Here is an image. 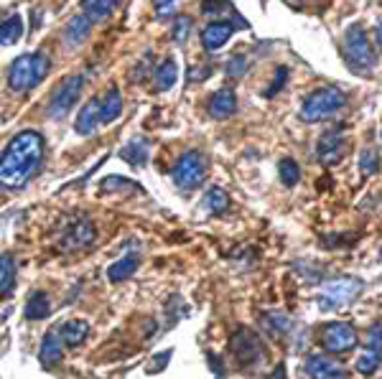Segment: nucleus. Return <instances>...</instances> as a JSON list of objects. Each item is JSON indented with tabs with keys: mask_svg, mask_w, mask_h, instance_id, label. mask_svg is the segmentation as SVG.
<instances>
[{
	"mask_svg": "<svg viewBox=\"0 0 382 379\" xmlns=\"http://www.w3.org/2000/svg\"><path fill=\"white\" fill-rule=\"evenodd\" d=\"M44 138L36 130H20L11 138L3 155H0V188L18 191L34 179L44 160Z\"/></svg>",
	"mask_w": 382,
	"mask_h": 379,
	"instance_id": "obj_1",
	"label": "nucleus"
},
{
	"mask_svg": "<svg viewBox=\"0 0 382 379\" xmlns=\"http://www.w3.org/2000/svg\"><path fill=\"white\" fill-rule=\"evenodd\" d=\"M347 105V94L336 86H321L311 92L301 105V120L303 122H321L326 117H334L342 107Z\"/></svg>",
	"mask_w": 382,
	"mask_h": 379,
	"instance_id": "obj_2",
	"label": "nucleus"
},
{
	"mask_svg": "<svg viewBox=\"0 0 382 379\" xmlns=\"http://www.w3.org/2000/svg\"><path fill=\"white\" fill-rule=\"evenodd\" d=\"M344 59L357 74H369L377 67V51L369 44L362 26H349L344 34Z\"/></svg>",
	"mask_w": 382,
	"mask_h": 379,
	"instance_id": "obj_3",
	"label": "nucleus"
},
{
	"mask_svg": "<svg viewBox=\"0 0 382 379\" xmlns=\"http://www.w3.org/2000/svg\"><path fill=\"white\" fill-rule=\"evenodd\" d=\"M364 290V283L359 278H336L329 280L319 295V308L321 311H336V308L352 306Z\"/></svg>",
	"mask_w": 382,
	"mask_h": 379,
	"instance_id": "obj_4",
	"label": "nucleus"
},
{
	"mask_svg": "<svg viewBox=\"0 0 382 379\" xmlns=\"http://www.w3.org/2000/svg\"><path fill=\"white\" fill-rule=\"evenodd\" d=\"M82 86H84V77H82V74H69V77H64V79L54 86L51 97H49V117H54V120L67 117L74 110V105H77V100H79Z\"/></svg>",
	"mask_w": 382,
	"mask_h": 379,
	"instance_id": "obj_5",
	"label": "nucleus"
},
{
	"mask_svg": "<svg viewBox=\"0 0 382 379\" xmlns=\"http://www.w3.org/2000/svg\"><path fill=\"white\" fill-rule=\"evenodd\" d=\"M171 179L182 191H191V188L201 186L207 179V158L199 150H189L171 168Z\"/></svg>",
	"mask_w": 382,
	"mask_h": 379,
	"instance_id": "obj_6",
	"label": "nucleus"
},
{
	"mask_svg": "<svg viewBox=\"0 0 382 379\" xmlns=\"http://www.w3.org/2000/svg\"><path fill=\"white\" fill-rule=\"evenodd\" d=\"M229 346H232V354H235V359L240 361V366H255L265 359L262 339L255 331H250V328H237L232 341H229Z\"/></svg>",
	"mask_w": 382,
	"mask_h": 379,
	"instance_id": "obj_7",
	"label": "nucleus"
},
{
	"mask_svg": "<svg viewBox=\"0 0 382 379\" xmlns=\"http://www.w3.org/2000/svg\"><path fill=\"white\" fill-rule=\"evenodd\" d=\"M321 344L329 354H347L357 346V331L344 321H331L321 331Z\"/></svg>",
	"mask_w": 382,
	"mask_h": 379,
	"instance_id": "obj_8",
	"label": "nucleus"
},
{
	"mask_svg": "<svg viewBox=\"0 0 382 379\" xmlns=\"http://www.w3.org/2000/svg\"><path fill=\"white\" fill-rule=\"evenodd\" d=\"M39 84L36 79V72H34V53H23L18 59L11 64L8 69V86L13 89L15 94H23L28 89H34Z\"/></svg>",
	"mask_w": 382,
	"mask_h": 379,
	"instance_id": "obj_9",
	"label": "nucleus"
},
{
	"mask_svg": "<svg viewBox=\"0 0 382 379\" xmlns=\"http://www.w3.org/2000/svg\"><path fill=\"white\" fill-rule=\"evenodd\" d=\"M344 150H347V138H344V127H331L326 133L319 138V148H316V153H319V160H321V166H336L339 160L344 158Z\"/></svg>",
	"mask_w": 382,
	"mask_h": 379,
	"instance_id": "obj_10",
	"label": "nucleus"
},
{
	"mask_svg": "<svg viewBox=\"0 0 382 379\" xmlns=\"http://www.w3.org/2000/svg\"><path fill=\"white\" fill-rule=\"evenodd\" d=\"M380 364H382V326H380V323H375V326H372V331H369V336H367L364 354L357 359L355 369L367 377V374L375 372Z\"/></svg>",
	"mask_w": 382,
	"mask_h": 379,
	"instance_id": "obj_11",
	"label": "nucleus"
},
{
	"mask_svg": "<svg viewBox=\"0 0 382 379\" xmlns=\"http://www.w3.org/2000/svg\"><path fill=\"white\" fill-rule=\"evenodd\" d=\"M94 240H97V229H94V224L87 217H82V219L72 221V226L67 229V234H64V247H67V250H79V247H89Z\"/></svg>",
	"mask_w": 382,
	"mask_h": 379,
	"instance_id": "obj_12",
	"label": "nucleus"
},
{
	"mask_svg": "<svg viewBox=\"0 0 382 379\" xmlns=\"http://www.w3.org/2000/svg\"><path fill=\"white\" fill-rule=\"evenodd\" d=\"M306 377L309 379H339L344 377V369L326 354H311L306 359Z\"/></svg>",
	"mask_w": 382,
	"mask_h": 379,
	"instance_id": "obj_13",
	"label": "nucleus"
},
{
	"mask_svg": "<svg viewBox=\"0 0 382 379\" xmlns=\"http://www.w3.org/2000/svg\"><path fill=\"white\" fill-rule=\"evenodd\" d=\"M207 110H209V115H212L215 120H227V117H232V115H235V110H237L235 92H232L229 86H222V89H217V92L209 97Z\"/></svg>",
	"mask_w": 382,
	"mask_h": 379,
	"instance_id": "obj_14",
	"label": "nucleus"
},
{
	"mask_svg": "<svg viewBox=\"0 0 382 379\" xmlns=\"http://www.w3.org/2000/svg\"><path fill=\"white\" fill-rule=\"evenodd\" d=\"M232 34H235V23H229V20H215V23L204 26V31H201V44H204L207 51H217V49H222L227 44Z\"/></svg>",
	"mask_w": 382,
	"mask_h": 379,
	"instance_id": "obj_15",
	"label": "nucleus"
},
{
	"mask_svg": "<svg viewBox=\"0 0 382 379\" xmlns=\"http://www.w3.org/2000/svg\"><path fill=\"white\" fill-rule=\"evenodd\" d=\"M61 336L56 328H51V331H46V336H44V341H41V354H39V361L44 369H54L56 364H61V359H64V349H61Z\"/></svg>",
	"mask_w": 382,
	"mask_h": 379,
	"instance_id": "obj_16",
	"label": "nucleus"
},
{
	"mask_svg": "<svg viewBox=\"0 0 382 379\" xmlns=\"http://www.w3.org/2000/svg\"><path fill=\"white\" fill-rule=\"evenodd\" d=\"M100 105H102L100 97H92V100L79 110V115H77L74 130H77L79 135H84V138L94 135V127L100 125Z\"/></svg>",
	"mask_w": 382,
	"mask_h": 379,
	"instance_id": "obj_17",
	"label": "nucleus"
},
{
	"mask_svg": "<svg viewBox=\"0 0 382 379\" xmlns=\"http://www.w3.org/2000/svg\"><path fill=\"white\" fill-rule=\"evenodd\" d=\"M148 148H151V143H148V140L133 138L130 143H125V146H122L120 158L127 160V163H130V166H135V168L146 166L148 158H151V150H148Z\"/></svg>",
	"mask_w": 382,
	"mask_h": 379,
	"instance_id": "obj_18",
	"label": "nucleus"
},
{
	"mask_svg": "<svg viewBox=\"0 0 382 379\" xmlns=\"http://www.w3.org/2000/svg\"><path fill=\"white\" fill-rule=\"evenodd\" d=\"M89 28H92V20H89L87 15L84 13L74 15L67 23V28H64V39H67L69 46H82L89 36Z\"/></svg>",
	"mask_w": 382,
	"mask_h": 379,
	"instance_id": "obj_19",
	"label": "nucleus"
},
{
	"mask_svg": "<svg viewBox=\"0 0 382 379\" xmlns=\"http://www.w3.org/2000/svg\"><path fill=\"white\" fill-rule=\"evenodd\" d=\"M138 267H141V252H130L122 259H117L115 265L108 267V278L113 283H122V280H127L133 273H138Z\"/></svg>",
	"mask_w": 382,
	"mask_h": 379,
	"instance_id": "obj_20",
	"label": "nucleus"
},
{
	"mask_svg": "<svg viewBox=\"0 0 382 379\" xmlns=\"http://www.w3.org/2000/svg\"><path fill=\"white\" fill-rule=\"evenodd\" d=\"M122 115V94L117 86H110V92L105 94V100L100 105V122L102 125H110Z\"/></svg>",
	"mask_w": 382,
	"mask_h": 379,
	"instance_id": "obj_21",
	"label": "nucleus"
},
{
	"mask_svg": "<svg viewBox=\"0 0 382 379\" xmlns=\"http://www.w3.org/2000/svg\"><path fill=\"white\" fill-rule=\"evenodd\" d=\"M61 341L67 346H79V344H84L87 341V336H89V323L87 321H82V319H74V321H67L64 326H61Z\"/></svg>",
	"mask_w": 382,
	"mask_h": 379,
	"instance_id": "obj_22",
	"label": "nucleus"
},
{
	"mask_svg": "<svg viewBox=\"0 0 382 379\" xmlns=\"http://www.w3.org/2000/svg\"><path fill=\"white\" fill-rule=\"evenodd\" d=\"M15 273H18V265L13 255H0V295L3 298L15 290Z\"/></svg>",
	"mask_w": 382,
	"mask_h": 379,
	"instance_id": "obj_23",
	"label": "nucleus"
},
{
	"mask_svg": "<svg viewBox=\"0 0 382 379\" xmlns=\"http://www.w3.org/2000/svg\"><path fill=\"white\" fill-rule=\"evenodd\" d=\"M262 328L268 331L270 339H283L291 328V319L283 311H268L262 316Z\"/></svg>",
	"mask_w": 382,
	"mask_h": 379,
	"instance_id": "obj_24",
	"label": "nucleus"
},
{
	"mask_svg": "<svg viewBox=\"0 0 382 379\" xmlns=\"http://www.w3.org/2000/svg\"><path fill=\"white\" fill-rule=\"evenodd\" d=\"M176 79H179V69H176L174 59L161 61V64L153 69V82H155V89H158V92L171 89V86L176 84Z\"/></svg>",
	"mask_w": 382,
	"mask_h": 379,
	"instance_id": "obj_25",
	"label": "nucleus"
},
{
	"mask_svg": "<svg viewBox=\"0 0 382 379\" xmlns=\"http://www.w3.org/2000/svg\"><path fill=\"white\" fill-rule=\"evenodd\" d=\"M20 36H23V18H20V13L8 15V18L0 23V44H3V46H13Z\"/></svg>",
	"mask_w": 382,
	"mask_h": 379,
	"instance_id": "obj_26",
	"label": "nucleus"
},
{
	"mask_svg": "<svg viewBox=\"0 0 382 379\" xmlns=\"http://www.w3.org/2000/svg\"><path fill=\"white\" fill-rule=\"evenodd\" d=\"M23 313H26L28 321L46 319L49 313H51V303H49V295L41 293V290H36V293L26 300V308H23Z\"/></svg>",
	"mask_w": 382,
	"mask_h": 379,
	"instance_id": "obj_27",
	"label": "nucleus"
},
{
	"mask_svg": "<svg viewBox=\"0 0 382 379\" xmlns=\"http://www.w3.org/2000/svg\"><path fill=\"white\" fill-rule=\"evenodd\" d=\"M117 6H120V0H82L84 15L89 20H105Z\"/></svg>",
	"mask_w": 382,
	"mask_h": 379,
	"instance_id": "obj_28",
	"label": "nucleus"
},
{
	"mask_svg": "<svg viewBox=\"0 0 382 379\" xmlns=\"http://www.w3.org/2000/svg\"><path fill=\"white\" fill-rule=\"evenodd\" d=\"M227 207H229L227 191H224V188H219V186L209 188L207 196H204V209H207V212H212V214H224V212H227Z\"/></svg>",
	"mask_w": 382,
	"mask_h": 379,
	"instance_id": "obj_29",
	"label": "nucleus"
},
{
	"mask_svg": "<svg viewBox=\"0 0 382 379\" xmlns=\"http://www.w3.org/2000/svg\"><path fill=\"white\" fill-rule=\"evenodd\" d=\"M102 191H108V193H117V191H143L135 181L130 179H122V176H108V179L100 184Z\"/></svg>",
	"mask_w": 382,
	"mask_h": 379,
	"instance_id": "obj_30",
	"label": "nucleus"
},
{
	"mask_svg": "<svg viewBox=\"0 0 382 379\" xmlns=\"http://www.w3.org/2000/svg\"><path fill=\"white\" fill-rule=\"evenodd\" d=\"M281 181L286 184L288 188H293L298 181H301V168H298V163H295L293 158H286V160H281Z\"/></svg>",
	"mask_w": 382,
	"mask_h": 379,
	"instance_id": "obj_31",
	"label": "nucleus"
},
{
	"mask_svg": "<svg viewBox=\"0 0 382 379\" xmlns=\"http://www.w3.org/2000/svg\"><path fill=\"white\" fill-rule=\"evenodd\" d=\"M359 171L364 176H375L380 171V155H377L375 148H364L362 153H359Z\"/></svg>",
	"mask_w": 382,
	"mask_h": 379,
	"instance_id": "obj_32",
	"label": "nucleus"
},
{
	"mask_svg": "<svg viewBox=\"0 0 382 379\" xmlns=\"http://www.w3.org/2000/svg\"><path fill=\"white\" fill-rule=\"evenodd\" d=\"M191 26H194V20L189 18V15H176L174 20V28H171V36H174L176 44H184L191 34Z\"/></svg>",
	"mask_w": 382,
	"mask_h": 379,
	"instance_id": "obj_33",
	"label": "nucleus"
},
{
	"mask_svg": "<svg viewBox=\"0 0 382 379\" xmlns=\"http://www.w3.org/2000/svg\"><path fill=\"white\" fill-rule=\"evenodd\" d=\"M286 82H288V67H278V69H275L273 84H270L268 89L262 92V97H268V100H270V97H275V94L283 89V84H286Z\"/></svg>",
	"mask_w": 382,
	"mask_h": 379,
	"instance_id": "obj_34",
	"label": "nucleus"
},
{
	"mask_svg": "<svg viewBox=\"0 0 382 379\" xmlns=\"http://www.w3.org/2000/svg\"><path fill=\"white\" fill-rule=\"evenodd\" d=\"M227 74L229 77H232V79H240V77H245V74H248V59H245V56H232V59L227 61Z\"/></svg>",
	"mask_w": 382,
	"mask_h": 379,
	"instance_id": "obj_35",
	"label": "nucleus"
},
{
	"mask_svg": "<svg viewBox=\"0 0 382 379\" xmlns=\"http://www.w3.org/2000/svg\"><path fill=\"white\" fill-rule=\"evenodd\" d=\"M176 6H179V0H153V8H155V18H171L176 13Z\"/></svg>",
	"mask_w": 382,
	"mask_h": 379,
	"instance_id": "obj_36",
	"label": "nucleus"
},
{
	"mask_svg": "<svg viewBox=\"0 0 382 379\" xmlns=\"http://www.w3.org/2000/svg\"><path fill=\"white\" fill-rule=\"evenodd\" d=\"M224 8H227V6H224L222 0H204V3H201V13L215 15V13H222Z\"/></svg>",
	"mask_w": 382,
	"mask_h": 379,
	"instance_id": "obj_37",
	"label": "nucleus"
},
{
	"mask_svg": "<svg viewBox=\"0 0 382 379\" xmlns=\"http://www.w3.org/2000/svg\"><path fill=\"white\" fill-rule=\"evenodd\" d=\"M135 69H138V72L133 74V82H141V79H146L148 74H151V53H148L146 59H143L141 64H138V67H135Z\"/></svg>",
	"mask_w": 382,
	"mask_h": 379,
	"instance_id": "obj_38",
	"label": "nucleus"
},
{
	"mask_svg": "<svg viewBox=\"0 0 382 379\" xmlns=\"http://www.w3.org/2000/svg\"><path fill=\"white\" fill-rule=\"evenodd\" d=\"M209 364H212V369H215L217 377H222V374H224V369L219 366V359H217V356H215L212 352H209Z\"/></svg>",
	"mask_w": 382,
	"mask_h": 379,
	"instance_id": "obj_39",
	"label": "nucleus"
},
{
	"mask_svg": "<svg viewBox=\"0 0 382 379\" xmlns=\"http://www.w3.org/2000/svg\"><path fill=\"white\" fill-rule=\"evenodd\" d=\"M209 74H212V69L204 67V72H189V79H191V82H196V79H207Z\"/></svg>",
	"mask_w": 382,
	"mask_h": 379,
	"instance_id": "obj_40",
	"label": "nucleus"
},
{
	"mask_svg": "<svg viewBox=\"0 0 382 379\" xmlns=\"http://www.w3.org/2000/svg\"><path fill=\"white\" fill-rule=\"evenodd\" d=\"M375 41H377V46L382 49V23H380V26L375 28Z\"/></svg>",
	"mask_w": 382,
	"mask_h": 379,
	"instance_id": "obj_41",
	"label": "nucleus"
},
{
	"mask_svg": "<svg viewBox=\"0 0 382 379\" xmlns=\"http://www.w3.org/2000/svg\"><path fill=\"white\" fill-rule=\"evenodd\" d=\"M275 379H286V366H278V369H275Z\"/></svg>",
	"mask_w": 382,
	"mask_h": 379,
	"instance_id": "obj_42",
	"label": "nucleus"
},
{
	"mask_svg": "<svg viewBox=\"0 0 382 379\" xmlns=\"http://www.w3.org/2000/svg\"><path fill=\"white\" fill-rule=\"evenodd\" d=\"M339 379H347V377H339Z\"/></svg>",
	"mask_w": 382,
	"mask_h": 379,
	"instance_id": "obj_43",
	"label": "nucleus"
}]
</instances>
